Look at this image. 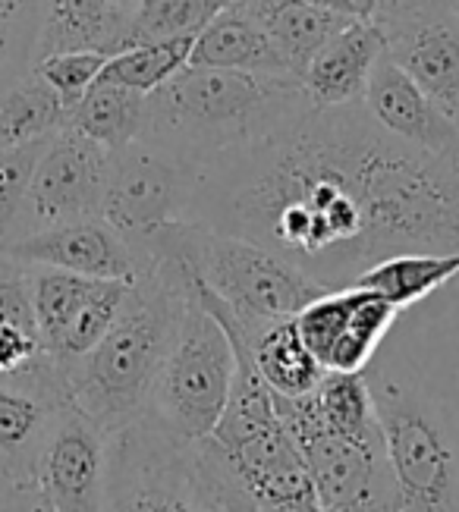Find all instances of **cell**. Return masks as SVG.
Returning a JSON list of instances; mask_svg holds the SVG:
<instances>
[{
    "mask_svg": "<svg viewBox=\"0 0 459 512\" xmlns=\"http://www.w3.org/2000/svg\"><path fill=\"white\" fill-rule=\"evenodd\" d=\"M274 406L305 459L321 512H400L384 447L331 431L318 415L312 393L299 399L274 396Z\"/></svg>",
    "mask_w": 459,
    "mask_h": 512,
    "instance_id": "ba28073f",
    "label": "cell"
},
{
    "mask_svg": "<svg viewBox=\"0 0 459 512\" xmlns=\"http://www.w3.org/2000/svg\"><path fill=\"white\" fill-rule=\"evenodd\" d=\"M387 54L384 29L371 19H353L327 38L302 73V88L318 107H346L365 98L371 70Z\"/></svg>",
    "mask_w": 459,
    "mask_h": 512,
    "instance_id": "e0dca14e",
    "label": "cell"
},
{
    "mask_svg": "<svg viewBox=\"0 0 459 512\" xmlns=\"http://www.w3.org/2000/svg\"><path fill=\"white\" fill-rule=\"evenodd\" d=\"M51 139L54 136L0 151V246H7V242L16 239L19 217H23L38 161H41V154L48 151Z\"/></svg>",
    "mask_w": 459,
    "mask_h": 512,
    "instance_id": "1f68e13d",
    "label": "cell"
},
{
    "mask_svg": "<svg viewBox=\"0 0 459 512\" xmlns=\"http://www.w3.org/2000/svg\"><path fill=\"white\" fill-rule=\"evenodd\" d=\"M189 66H217V70H243V73H271L293 76L277 54L268 32L258 19L239 4L217 13L208 26L195 35Z\"/></svg>",
    "mask_w": 459,
    "mask_h": 512,
    "instance_id": "d6986e66",
    "label": "cell"
},
{
    "mask_svg": "<svg viewBox=\"0 0 459 512\" xmlns=\"http://www.w3.org/2000/svg\"><path fill=\"white\" fill-rule=\"evenodd\" d=\"M0 472H4V465H0Z\"/></svg>",
    "mask_w": 459,
    "mask_h": 512,
    "instance_id": "ab89813d",
    "label": "cell"
},
{
    "mask_svg": "<svg viewBox=\"0 0 459 512\" xmlns=\"http://www.w3.org/2000/svg\"><path fill=\"white\" fill-rule=\"evenodd\" d=\"M151 258L177 261L192 280L199 302L211 315L252 343L271 324L290 321L327 293L280 255L249 239L217 233L192 220H173L148 242Z\"/></svg>",
    "mask_w": 459,
    "mask_h": 512,
    "instance_id": "277c9868",
    "label": "cell"
},
{
    "mask_svg": "<svg viewBox=\"0 0 459 512\" xmlns=\"http://www.w3.org/2000/svg\"><path fill=\"white\" fill-rule=\"evenodd\" d=\"M0 255L35 267H57V271L123 283H133L151 264L101 217L70 220V224L13 239L0 246Z\"/></svg>",
    "mask_w": 459,
    "mask_h": 512,
    "instance_id": "4fadbf2b",
    "label": "cell"
},
{
    "mask_svg": "<svg viewBox=\"0 0 459 512\" xmlns=\"http://www.w3.org/2000/svg\"><path fill=\"white\" fill-rule=\"evenodd\" d=\"M136 13V7H117L111 0H45L35 54L38 60L63 51L117 57L133 48Z\"/></svg>",
    "mask_w": 459,
    "mask_h": 512,
    "instance_id": "ac0fdd59",
    "label": "cell"
},
{
    "mask_svg": "<svg viewBox=\"0 0 459 512\" xmlns=\"http://www.w3.org/2000/svg\"><path fill=\"white\" fill-rule=\"evenodd\" d=\"M233 381V343L192 289L180 337L148 390L142 421L180 440H205L230 403Z\"/></svg>",
    "mask_w": 459,
    "mask_h": 512,
    "instance_id": "52a82bcc",
    "label": "cell"
},
{
    "mask_svg": "<svg viewBox=\"0 0 459 512\" xmlns=\"http://www.w3.org/2000/svg\"><path fill=\"white\" fill-rule=\"evenodd\" d=\"M192 280L177 261L151 258L129 283L123 305L101 343L67 371L70 399L107 434L133 425L148 390L180 337Z\"/></svg>",
    "mask_w": 459,
    "mask_h": 512,
    "instance_id": "7a4b0ae2",
    "label": "cell"
},
{
    "mask_svg": "<svg viewBox=\"0 0 459 512\" xmlns=\"http://www.w3.org/2000/svg\"><path fill=\"white\" fill-rule=\"evenodd\" d=\"M107 161H111V151L63 126L38 161L16 239L70 224V220L98 217Z\"/></svg>",
    "mask_w": 459,
    "mask_h": 512,
    "instance_id": "7c38bea8",
    "label": "cell"
},
{
    "mask_svg": "<svg viewBox=\"0 0 459 512\" xmlns=\"http://www.w3.org/2000/svg\"><path fill=\"white\" fill-rule=\"evenodd\" d=\"M111 4H117V7H136L139 10L142 0H111Z\"/></svg>",
    "mask_w": 459,
    "mask_h": 512,
    "instance_id": "8d00e7d4",
    "label": "cell"
},
{
    "mask_svg": "<svg viewBox=\"0 0 459 512\" xmlns=\"http://www.w3.org/2000/svg\"><path fill=\"white\" fill-rule=\"evenodd\" d=\"M104 286V280L82 277L70 271H57V267H35L29 264V289H32V308L45 352L57 346L76 315L92 302V296Z\"/></svg>",
    "mask_w": 459,
    "mask_h": 512,
    "instance_id": "4316f807",
    "label": "cell"
},
{
    "mask_svg": "<svg viewBox=\"0 0 459 512\" xmlns=\"http://www.w3.org/2000/svg\"><path fill=\"white\" fill-rule=\"evenodd\" d=\"M243 0H142L133 26V48L145 41L199 35L208 22Z\"/></svg>",
    "mask_w": 459,
    "mask_h": 512,
    "instance_id": "f546056e",
    "label": "cell"
},
{
    "mask_svg": "<svg viewBox=\"0 0 459 512\" xmlns=\"http://www.w3.org/2000/svg\"><path fill=\"white\" fill-rule=\"evenodd\" d=\"M63 126H67V110L38 70L0 88V151L57 136Z\"/></svg>",
    "mask_w": 459,
    "mask_h": 512,
    "instance_id": "cb8c5ba5",
    "label": "cell"
},
{
    "mask_svg": "<svg viewBox=\"0 0 459 512\" xmlns=\"http://www.w3.org/2000/svg\"><path fill=\"white\" fill-rule=\"evenodd\" d=\"M48 359L32 308L29 264L0 255V377L26 374Z\"/></svg>",
    "mask_w": 459,
    "mask_h": 512,
    "instance_id": "44dd1931",
    "label": "cell"
},
{
    "mask_svg": "<svg viewBox=\"0 0 459 512\" xmlns=\"http://www.w3.org/2000/svg\"><path fill=\"white\" fill-rule=\"evenodd\" d=\"M0 512H51L32 481L0 472Z\"/></svg>",
    "mask_w": 459,
    "mask_h": 512,
    "instance_id": "836d02e7",
    "label": "cell"
},
{
    "mask_svg": "<svg viewBox=\"0 0 459 512\" xmlns=\"http://www.w3.org/2000/svg\"><path fill=\"white\" fill-rule=\"evenodd\" d=\"M0 4H38V0H0Z\"/></svg>",
    "mask_w": 459,
    "mask_h": 512,
    "instance_id": "74e56055",
    "label": "cell"
},
{
    "mask_svg": "<svg viewBox=\"0 0 459 512\" xmlns=\"http://www.w3.org/2000/svg\"><path fill=\"white\" fill-rule=\"evenodd\" d=\"M195 170L142 139L111 151L98 217L148 261V242L173 220H183Z\"/></svg>",
    "mask_w": 459,
    "mask_h": 512,
    "instance_id": "30bf717a",
    "label": "cell"
},
{
    "mask_svg": "<svg viewBox=\"0 0 459 512\" xmlns=\"http://www.w3.org/2000/svg\"><path fill=\"white\" fill-rule=\"evenodd\" d=\"M450 4H453V10L459 13V0H450Z\"/></svg>",
    "mask_w": 459,
    "mask_h": 512,
    "instance_id": "f35d334b",
    "label": "cell"
},
{
    "mask_svg": "<svg viewBox=\"0 0 459 512\" xmlns=\"http://www.w3.org/2000/svg\"><path fill=\"white\" fill-rule=\"evenodd\" d=\"M104 512H274L236 478L211 437L180 440L148 421L111 434Z\"/></svg>",
    "mask_w": 459,
    "mask_h": 512,
    "instance_id": "5b68a950",
    "label": "cell"
},
{
    "mask_svg": "<svg viewBox=\"0 0 459 512\" xmlns=\"http://www.w3.org/2000/svg\"><path fill=\"white\" fill-rule=\"evenodd\" d=\"M362 289V286H359ZM400 311L390 299H384L375 289H362L353 318L343 333V340L334 346L331 359H327V371H343V374H365L371 355L378 352L381 340L387 337V330L393 321L400 318Z\"/></svg>",
    "mask_w": 459,
    "mask_h": 512,
    "instance_id": "f1b7e54d",
    "label": "cell"
},
{
    "mask_svg": "<svg viewBox=\"0 0 459 512\" xmlns=\"http://www.w3.org/2000/svg\"><path fill=\"white\" fill-rule=\"evenodd\" d=\"M362 104L393 139L459 164V126L387 54L371 70Z\"/></svg>",
    "mask_w": 459,
    "mask_h": 512,
    "instance_id": "2e32d148",
    "label": "cell"
},
{
    "mask_svg": "<svg viewBox=\"0 0 459 512\" xmlns=\"http://www.w3.org/2000/svg\"><path fill=\"white\" fill-rule=\"evenodd\" d=\"M312 403L324 425L359 443L384 447V428L378 415L375 390L368 387L365 374L327 371L324 381L312 390Z\"/></svg>",
    "mask_w": 459,
    "mask_h": 512,
    "instance_id": "d4e9b609",
    "label": "cell"
},
{
    "mask_svg": "<svg viewBox=\"0 0 459 512\" xmlns=\"http://www.w3.org/2000/svg\"><path fill=\"white\" fill-rule=\"evenodd\" d=\"M249 239L327 289L409 252H459V164L381 129L365 104H305L195 170L186 217Z\"/></svg>",
    "mask_w": 459,
    "mask_h": 512,
    "instance_id": "6da1fadb",
    "label": "cell"
},
{
    "mask_svg": "<svg viewBox=\"0 0 459 512\" xmlns=\"http://www.w3.org/2000/svg\"><path fill=\"white\" fill-rule=\"evenodd\" d=\"M381 29L387 57L459 126V13L453 4Z\"/></svg>",
    "mask_w": 459,
    "mask_h": 512,
    "instance_id": "9a60e30c",
    "label": "cell"
},
{
    "mask_svg": "<svg viewBox=\"0 0 459 512\" xmlns=\"http://www.w3.org/2000/svg\"><path fill=\"white\" fill-rule=\"evenodd\" d=\"M450 0H375V22L387 26V22H400L409 16H422L434 7H444Z\"/></svg>",
    "mask_w": 459,
    "mask_h": 512,
    "instance_id": "e575fe53",
    "label": "cell"
},
{
    "mask_svg": "<svg viewBox=\"0 0 459 512\" xmlns=\"http://www.w3.org/2000/svg\"><path fill=\"white\" fill-rule=\"evenodd\" d=\"M236 352L230 403L211 440L230 462L246 491L274 512H321L305 459L274 406V393L252 362V346L239 330L221 324Z\"/></svg>",
    "mask_w": 459,
    "mask_h": 512,
    "instance_id": "8992f818",
    "label": "cell"
},
{
    "mask_svg": "<svg viewBox=\"0 0 459 512\" xmlns=\"http://www.w3.org/2000/svg\"><path fill=\"white\" fill-rule=\"evenodd\" d=\"M41 19H45V0H38V4H0V88L35 70Z\"/></svg>",
    "mask_w": 459,
    "mask_h": 512,
    "instance_id": "4dcf8cb0",
    "label": "cell"
},
{
    "mask_svg": "<svg viewBox=\"0 0 459 512\" xmlns=\"http://www.w3.org/2000/svg\"><path fill=\"white\" fill-rule=\"evenodd\" d=\"M309 101L296 76L186 66L148 95L139 139L199 170L217 154L265 136Z\"/></svg>",
    "mask_w": 459,
    "mask_h": 512,
    "instance_id": "3957f363",
    "label": "cell"
},
{
    "mask_svg": "<svg viewBox=\"0 0 459 512\" xmlns=\"http://www.w3.org/2000/svg\"><path fill=\"white\" fill-rule=\"evenodd\" d=\"M243 7L268 32L277 54L296 79H302L305 66L318 54L321 44L340 32L346 22H353L324 7H315L309 0H243Z\"/></svg>",
    "mask_w": 459,
    "mask_h": 512,
    "instance_id": "ffe728a7",
    "label": "cell"
},
{
    "mask_svg": "<svg viewBox=\"0 0 459 512\" xmlns=\"http://www.w3.org/2000/svg\"><path fill=\"white\" fill-rule=\"evenodd\" d=\"M252 362L274 396L299 399L324 381V365L302 343L296 321H280L252 340Z\"/></svg>",
    "mask_w": 459,
    "mask_h": 512,
    "instance_id": "603a6c76",
    "label": "cell"
},
{
    "mask_svg": "<svg viewBox=\"0 0 459 512\" xmlns=\"http://www.w3.org/2000/svg\"><path fill=\"white\" fill-rule=\"evenodd\" d=\"M111 434L101 431L76 403L51 421L41 443L32 484L51 512H104Z\"/></svg>",
    "mask_w": 459,
    "mask_h": 512,
    "instance_id": "8fae6325",
    "label": "cell"
},
{
    "mask_svg": "<svg viewBox=\"0 0 459 512\" xmlns=\"http://www.w3.org/2000/svg\"><path fill=\"white\" fill-rule=\"evenodd\" d=\"M456 274H459V252H447V255L409 252L375 264L353 286L375 289V293L390 299L397 308H409L415 302H422L425 296L437 293Z\"/></svg>",
    "mask_w": 459,
    "mask_h": 512,
    "instance_id": "484cf974",
    "label": "cell"
},
{
    "mask_svg": "<svg viewBox=\"0 0 459 512\" xmlns=\"http://www.w3.org/2000/svg\"><path fill=\"white\" fill-rule=\"evenodd\" d=\"M145 114L148 95L111 82H95L67 114V126L82 132L85 139L98 142L101 148L117 151L142 136Z\"/></svg>",
    "mask_w": 459,
    "mask_h": 512,
    "instance_id": "7402d4cb",
    "label": "cell"
},
{
    "mask_svg": "<svg viewBox=\"0 0 459 512\" xmlns=\"http://www.w3.org/2000/svg\"><path fill=\"white\" fill-rule=\"evenodd\" d=\"M400 512H459V465L444 418L403 384L375 390Z\"/></svg>",
    "mask_w": 459,
    "mask_h": 512,
    "instance_id": "9c48e42d",
    "label": "cell"
},
{
    "mask_svg": "<svg viewBox=\"0 0 459 512\" xmlns=\"http://www.w3.org/2000/svg\"><path fill=\"white\" fill-rule=\"evenodd\" d=\"M192 44H195V35L136 44V48L107 60L98 82H111V85H123V88H133V92L151 95V92H158L167 79L186 70L192 57Z\"/></svg>",
    "mask_w": 459,
    "mask_h": 512,
    "instance_id": "83f0119b",
    "label": "cell"
},
{
    "mask_svg": "<svg viewBox=\"0 0 459 512\" xmlns=\"http://www.w3.org/2000/svg\"><path fill=\"white\" fill-rule=\"evenodd\" d=\"M315 7H324L346 19H371L375 22V0H309Z\"/></svg>",
    "mask_w": 459,
    "mask_h": 512,
    "instance_id": "d590c367",
    "label": "cell"
},
{
    "mask_svg": "<svg viewBox=\"0 0 459 512\" xmlns=\"http://www.w3.org/2000/svg\"><path fill=\"white\" fill-rule=\"evenodd\" d=\"M107 60L111 57L98 54V51H63V54H51L45 60H38L35 70L54 88L63 110L70 114V110L85 98V92L98 82Z\"/></svg>",
    "mask_w": 459,
    "mask_h": 512,
    "instance_id": "d6a6232c",
    "label": "cell"
},
{
    "mask_svg": "<svg viewBox=\"0 0 459 512\" xmlns=\"http://www.w3.org/2000/svg\"><path fill=\"white\" fill-rule=\"evenodd\" d=\"M67 403H73L70 384L54 359L26 374L0 377V465L7 475L32 481L41 443Z\"/></svg>",
    "mask_w": 459,
    "mask_h": 512,
    "instance_id": "5bb4252c",
    "label": "cell"
}]
</instances>
